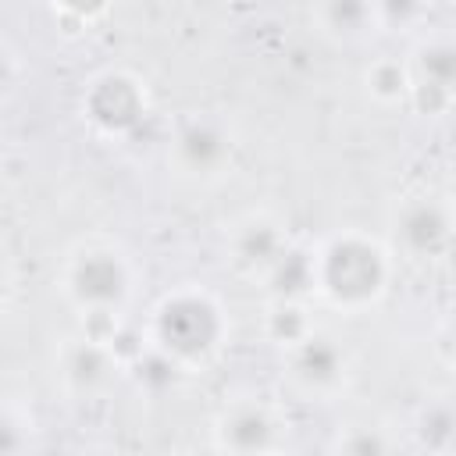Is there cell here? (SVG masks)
Listing matches in <instances>:
<instances>
[{
    "instance_id": "obj_18",
    "label": "cell",
    "mask_w": 456,
    "mask_h": 456,
    "mask_svg": "<svg viewBox=\"0 0 456 456\" xmlns=\"http://www.w3.org/2000/svg\"><path fill=\"white\" fill-rule=\"evenodd\" d=\"M32 445V424L11 406L0 410V452H21Z\"/></svg>"
},
{
    "instance_id": "obj_19",
    "label": "cell",
    "mask_w": 456,
    "mask_h": 456,
    "mask_svg": "<svg viewBox=\"0 0 456 456\" xmlns=\"http://www.w3.org/2000/svg\"><path fill=\"white\" fill-rule=\"evenodd\" d=\"M64 14H71V18H78V21H89V18H96L103 7H107V0H53Z\"/></svg>"
},
{
    "instance_id": "obj_14",
    "label": "cell",
    "mask_w": 456,
    "mask_h": 456,
    "mask_svg": "<svg viewBox=\"0 0 456 456\" xmlns=\"http://www.w3.org/2000/svg\"><path fill=\"white\" fill-rule=\"evenodd\" d=\"M314 328V321L306 317V306L296 299V296H274V303L267 306V317H264V331L274 346L289 349L292 342H299L306 331Z\"/></svg>"
},
{
    "instance_id": "obj_5",
    "label": "cell",
    "mask_w": 456,
    "mask_h": 456,
    "mask_svg": "<svg viewBox=\"0 0 456 456\" xmlns=\"http://www.w3.org/2000/svg\"><path fill=\"white\" fill-rule=\"evenodd\" d=\"M285 374L292 381V388L306 399H331L346 388L349 381V356L338 346V338H331L328 331L310 328L299 342H292L285 349Z\"/></svg>"
},
{
    "instance_id": "obj_12",
    "label": "cell",
    "mask_w": 456,
    "mask_h": 456,
    "mask_svg": "<svg viewBox=\"0 0 456 456\" xmlns=\"http://www.w3.org/2000/svg\"><path fill=\"white\" fill-rule=\"evenodd\" d=\"M363 86H367V96L378 107H403L410 100V71H406V61H399V57H378V61H370L367 71H363Z\"/></svg>"
},
{
    "instance_id": "obj_15",
    "label": "cell",
    "mask_w": 456,
    "mask_h": 456,
    "mask_svg": "<svg viewBox=\"0 0 456 456\" xmlns=\"http://www.w3.org/2000/svg\"><path fill=\"white\" fill-rule=\"evenodd\" d=\"M431 0H374V25L388 32H410L428 18Z\"/></svg>"
},
{
    "instance_id": "obj_6",
    "label": "cell",
    "mask_w": 456,
    "mask_h": 456,
    "mask_svg": "<svg viewBox=\"0 0 456 456\" xmlns=\"http://www.w3.org/2000/svg\"><path fill=\"white\" fill-rule=\"evenodd\" d=\"M410 71V107L428 118H445L456 96V50L445 32H428L413 57L406 61Z\"/></svg>"
},
{
    "instance_id": "obj_11",
    "label": "cell",
    "mask_w": 456,
    "mask_h": 456,
    "mask_svg": "<svg viewBox=\"0 0 456 456\" xmlns=\"http://www.w3.org/2000/svg\"><path fill=\"white\" fill-rule=\"evenodd\" d=\"M114 370H118L114 338H100V335H89V331H86V338H75L64 349V360H61V378L75 392L103 388L114 378Z\"/></svg>"
},
{
    "instance_id": "obj_8",
    "label": "cell",
    "mask_w": 456,
    "mask_h": 456,
    "mask_svg": "<svg viewBox=\"0 0 456 456\" xmlns=\"http://www.w3.org/2000/svg\"><path fill=\"white\" fill-rule=\"evenodd\" d=\"M82 114L103 132V135H121L139 125L146 114V93L132 75L107 71L96 82H89V93L82 96Z\"/></svg>"
},
{
    "instance_id": "obj_13",
    "label": "cell",
    "mask_w": 456,
    "mask_h": 456,
    "mask_svg": "<svg viewBox=\"0 0 456 456\" xmlns=\"http://www.w3.org/2000/svg\"><path fill=\"white\" fill-rule=\"evenodd\" d=\"M317 18L324 32L342 36V39H360L374 25V0H321Z\"/></svg>"
},
{
    "instance_id": "obj_7",
    "label": "cell",
    "mask_w": 456,
    "mask_h": 456,
    "mask_svg": "<svg viewBox=\"0 0 456 456\" xmlns=\"http://www.w3.org/2000/svg\"><path fill=\"white\" fill-rule=\"evenodd\" d=\"M285 420L274 413V406H267L264 399L242 395L224 403V410L214 417V449L221 452H274L285 445L281 438Z\"/></svg>"
},
{
    "instance_id": "obj_4",
    "label": "cell",
    "mask_w": 456,
    "mask_h": 456,
    "mask_svg": "<svg viewBox=\"0 0 456 456\" xmlns=\"http://www.w3.org/2000/svg\"><path fill=\"white\" fill-rule=\"evenodd\" d=\"M392 253L413 264H442L452 253V203L445 196H410L392 214Z\"/></svg>"
},
{
    "instance_id": "obj_10",
    "label": "cell",
    "mask_w": 456,
    "mask_h": 456,
    "mask_svg": "<svg viewBox=\"0 0 456 456\" xmlns=\"http://www.w3.org/2000/svg\"><path fill=\"white\" fill-rule=\"evenodd\" d=\"M289 253V235L278 221L253 214L232 232V264L253 278H267L274 264Z\"/></svg>"
},
{
    "instance_id": "obj_1",
    "label": "cell",
    "mask_w": 456,
    "mask_h": 456,
    "mask_svg": "<svg viewBox=\"0 0 456 456\" xmlns=\"http://www.w3.org/2000/svg\"><path fill=\"white\" fill-rule=\"evenodd\" d=\"M395 278V253L367 232H338L310 256V292L338 314L378 306Z\"/></svg>"
},
{
    "instance_id": "obj_17",
    "label": "cell",
    "mask_w": 456,
    "mask_h": 456,
    "mask_svg": "<svg viewBox=\"0 0 456 456\" xmlns=\"http://www.w3.org/2000/svg\"><path fill=\"white\" fill-rule=\"evenodd\" d=\"M335 449L356 452V456H378L392 449V438L385 435V428H349L346 435H338Z\"/></svg>"
},
{
    "instance_id": "obj_3",
    "label": "cell",
    "mask_w": 456,
    "mask_h": 456,
    "mask_svg": "<svg viewBox=\"0 0 456 456\" xmlns=\"http://www.w3.org/2000/svg\"><path fill=\"white\" fill-rule=\"evenodd\" d=\"M61 289L86 321H114L132 296V264L114 246H82L68 256Z\"/></svg>"
},
{
    "instance_id": "obj_16",
    "label": "cell",
    "mask_w": 456,
    "mask_h": 456,
    "mask_svg": "<svg viewBox=\"0 0 456 456\" xmlns=\"http://www.w3.org/2000/svg\"><path fill=\"white\" fill-rule=\"evenodd\" d=\"M452 428H456V417H452V406L449 399H438L428 406L424 413V435H428V449H449L452 445Z\"/></svg>"
},
{
    "instance_id": "obj_20",
    "label": "cell",
    "mask_w": 456,
    "mask_h": 456,
    "mask_svg": "<svg viewBox=\"0 0 456 456\" xmlns=\"http://www.w3.org/2000/svg\"><path fill=\"white\" fill-rule=\"evenodd\" d=\"M14 71H18V64H14V53H11V50L0 43V93H4V89L14 82Z\"/></svg>"
},
{
    "instance_id": "obj_21",
    "label": "cell",
    "mask_w": 456,
    "mask_h": 456,
    "mask_svg": "<svg viewBox=\"0 0 456 456\" xmlns=\"http://www.w3.org/2000/svg\"><path fill=\"white\" fill-rule=\"evenodd\" d=\"M7 289H11V274H7V264H4V253H0V303L7 299Z\"/></svg>"
},
{
    "instance_id": "obj_9",
    "label": "cell",
    "mask_w": 456,
    "mask_h": 456,
    "mask_svg": "<svg viewBox=\"0 0 456 456\" xmlns=\"http://www.w3.org/2000/svg\"><path fill=\"white\" fill-rule=\"evenodd\" d=\"M232 157V139L221 125L207 121V118H196L189 125H182V132L175 135V146H171V160L178 164L182 175H192V178H210L217 175Z\"/></svg>"
},
{
    "instance_id": "obj_2",
    "label": "cell",
    "mask_w": 456,
    "mask_h": 456,
    "mask_svg": "<svg viewBox=\"0 0 456 456\" xmlns=\"http://www.w3.org/2000/svg\"><path fill=\"white\" fill-rule=\"evenodd\" d=\"M228 338V321L221 303L203 289H175L167 292L150 321V346L175 360L182 370L207 367Z\"/></svg>"
}]
</instances>
